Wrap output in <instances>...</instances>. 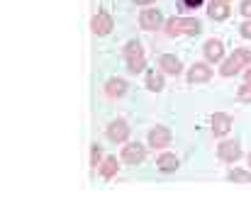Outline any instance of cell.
I'll list each match as a JSON object with an SVG mask.
<instances>
[{
  "label": "cell",
  "mask_w": 251,
  "mask_h": 219,
  "mask_svg": "<svg viewBox=\"0 0 251 219\" xmlns=\"http://www.w3.org/2000/svg\"><path fill=\"white\" fill-rule=\"evenodd\" d=\"M202 2H205V0H178L180 10H198Z\"/></svg>",
  "instance_id": "24"
},
{
  "label": "cell",
  "mask_w": 251,
  "mask_h": 219,
  "mask_svg": "<svg viewBox=\"0 0 251 219\" xmlns=\"http://www.w3.org/2000/svg\"><path fill=\"white\" fill-rule=\"evenodd\" d=\"M232 129V117L227 112H215L212 115V134L215 137H227Z\"/></svg>",
  "instance_id": "9"
},
{
  "label": "cell",
  "mask_w": 251,
  "mask_h": 219,
  "mask_svg": "<svg viewBox=\"0 0 251 219\" xmlns=\"http://www.w3.org/2000/svg\"><path fill=\"white\" fill-rule=\"evenodd\" d=\"M217 2H229V0H217Z\"/></svg>",
  "instance_id": "29"
},
{
  "label": "cell",
  "mask_w": 251,
  "mask_h": 219,
  "mask_svg": "<svg viewBox=\"0 0 251 219\" xmlns=\"http://www.w3.org/2000/svg\"><path fill=\"white\" fill-rule=\"evenodd\" d=\"M249 166H251V153H249Z\"/></svg>",
  "instance_id": "30"
},
{
  "label": "cell",
  "mask_w": 251,
  "mask_h": 219,
  "mask_svg": "<svg viewBox=\"0 0 251 219\" xmlns=\"http://www.w3.org/2000/svg\"><path fill=\"white\" fill-rule=\"evenodd\" d=\"M164 27H166V34L168 37H180V34H185V17H171L164 22Z\"/></svg>",
  "instance_id": "17"
},
{
  "label": "cell",
  "mask_w": 251,
  "mask_h": 219,
  "mask_svg": "<svg viewBox=\"0 0 251 219\" xmlns=\"http://www.w3.org/2000/svg\"><path fill=\"white\" fill-rule=\"evenodd\" d=\"M207 15H210V20H215V22L227 20V17H229V2H217V0H212Z\"/></svg>",
  "instance_id": "14"
},
{
  "label": "cell",
  "mask_w": 251,
  "mask_h": 219,
  "mask_svg": "<svg viewBox=\"0 0 251 219\" xmlns=\"http://www.w3.org/2000/svg\"><path fill=\"white\" fill-rule=\"evenodd\" d=\"M129 124L125 122V120H115V122H110V127H107V139L110 142H115V144H122V142H127L129 139Z\"/></svg>",
  "instance_id": "7"
},
{
  "label": "cell",
  "mask_w": 251,
  "mask_h": 219,
  "mask_svg": "<svg viewBox=\"0 0 251 219\" xmlns=\"http://www.w3.org/2000/svg\"><path fill=\"white\" fill-rule=\"evenodd\" d=\"M239 34H242L244 39H251V20H244V22H242V27H239Z\"/></svg>",
  "instance_id": "25"
},
{
  "label": "cell",
  "mask_w": 251,
  "mask_h": 219,
  "mask_svg": "<svg viewBox=\"0 0 251 219\" xmlns=\"http://www.w3.org/2000/svg\"><path fill=\"white\" fill-rule=\"evenodd\" d=\"M159 69L168 75H178V73L183 71V64H180V59L178 56H173V54H161L159 56Z\"/></svg>",
  "instance_id": "10"
},
{
  "label": "cell",
  "mask_w": 251,
  "mask_h": 219,
  "mask_svg": "<svg viewBox=\"0 0 251 219\" xmlns=\"http://www.w3.org/2000/svg\"><path fill=\"white\" fill-rule=\"evenodd\" d=\"M147 88L149 90H154V93H159V90H164V71H149L147 73Z\"/></svg>",
  "instance_id": "18"
},
{
  "label": "cell",
  "mask_w": 251,
  "mask_h": 219,
  "mask_svg": "<svg viewBox=\"0 0 251 219\" xmlns=\"http://www.w3.org/2000/svg\"><path fill=\"white\" fill-rule=\"evenodd\" d=\"M185 34L188 37H198L200 32H202V24H200V20L198 17H185Z\"/></svg>",
  "instance_id": "19"
},
{
  "label": "cell",
  "mask_w": 251,
  "mask_h": 219,
  "mask_svg": "<svg viewBox=\"0 0 251 219\" xmlns=\"http://www.w3.org/2000/svg\"><path fill=\"white\" fill-rule=\"evenodd\" d=\"M244 78H247V80H249V83H251V64H249V66H247V71H244Z\"/></svg>",
  "instance_id": "27"
},
{
  "label": "cell",
  "mask_w": 251,
  "mask_h": 219,
  "mask_svg": "<svg viewBox=\"0 0 251 219\" xmlns=\"http://www.w3.org/2000/svg\"><path fill=\"white\" fill-rule=\"evenodd\" d=\"M100 163H102V146L93 144L90 146V166H93V168H98Z\"/></svg>",
  "instance_id": "21"
},
{
  "label": "cell",
  "mask_w": 251,
  "mask_h": 219,
  "mask_svg": "<svg viewBox=\"0 0 251 219\" xmlns=\"http://www.w3.org/2000/svg\"><path fill=\"white\" fill-rule=\"evenodd\" d=\"M134 2H137V5H151L154 0H134Z\"/></svg>",
  "instance_id": "28"
},
{
  "label": "cell",
  "mask_w": 251,
  "mask_h": 219,
  "mask_svg": "<svg viewBox=\"0 0 251 219\" xmlns=\"http://www.w3.org/2000/svg\"><path fill=\"white\" fill-rule=\"evenodd\" d=\"M227 178L232 183H251V170H242V168H234L227 173Z\"/></svg>",
  "instance_id": "20"
},
{
  "label": "cell",
  "mask_w": 251,
  "mask_h": 219,
  "mask_svg": "<svg viewBox=\"0 0 251 219\" xmlns=\"http://www.w3.org/2000/svg\"><path fill=\"white\" fill-rule=\"evenodd\" d=\"M237 100L239 102H251V83L247 80L244 85H239V90H237Z\"/></svg>",
  "instance_id": "22"
},
{
  "label": "cell",
  "mask_w": 251,
  "mask_h": 219,
  "mask_svg": "<svg viewBox=\"0 0 251 219\" xmlns=\"http://www.w3.org/2000/svg\"><path fill=\"white\" fill-rule=\"evenodd\" d=\"M105 93H107V97H112V100L122 97V95L127 93V80H125V78H110V80L105 83Z\"/></svg>",
  "instance_id": "13"
},
{
  "label": "cell",
  "mask_w": 251,
  "mask_h": 219,
  "mask_svg": "<svg viewBox=\"0 0 251 219\" xmlns=\"http://www.w3.org/2000/svg\"><path fill=\"white\" fill-rule=\"evenodd\" d=\"M117 170H120V163H117V158H115V156H107V158L100 163V175H102L105 180L115 178V175H117Z\"/></svg>",
  "instance_id": "16"
},
{
  "label": "cell",
  "mask_w": 251,
  "mask_h": 219,
  "mask_svg": "<svg viewBox=\"0 0 251 219\" xmlns=\"http://www.w3.org/2000/svg\"><path fill=\"white\" fill-rule=\"evenodd\" d=\"M212 78V69H210V61H200V64H193L188 69V80L190 83H205Z\"/></svg>",
  "instance_id": "8"
},
{
  "label": "cell",
  "mask_w": 251,
  "mask_h": 219,
  "mask_svg": "<svg viewBox=\"0 0 251 219\" xmlns=\"http://www.w3.org/2000/svg\"><path fill=\"white\" fill-rule=\"evenodd\" d=\"M239 12H242L247 20H251V0H244V2L239 5Z\"/></svg>",
  "instance_id": "26"
},
{
  "label": "cell",
  "mask_w": 251,
  "mask_h": 219,
  "mask_svg": "<svg viewBox=\"0 0 251 219\" xmlns=\"http://www.w3.org/2000/svg\"><path fill=\"white\" fill-rule=\"evenodd\" d=\"M178 166H180V161H178V156L176 153H161L159 158H156V168L161 170V173H176L178 170Z\"/></svg>",
  "instance_id": "12"
},
{
  "label": "cell",
  "mask_w": 251,
  "mask_h": 219,
  "mask_svg": "<svg viewBox=\"0 0 251 219\" xmlns=\"http://www.w3.org/2000/svg\"><path fill=\"white\" fill-rule=\"evenodd\" d=\"M139 24H142V29H147V32L159 29V27L164 24V15H161V10H154V7L142 10V15H139Z\"/></svg>",
  "instance_id": "3"
},
{
  "label": "cell",
  "mask_w": 251,
  "mask_h": 219,
  "mask_svg": "<svg viewBox=\"0 0 251 219\" xmlns=\"http://www.w3.org/2000/svg\"><path fill=\"white\" fill-rule=\"evenodd\" d=\"M90 29H93V34H95V37H107V34L112 32V15H110V12H105V10H100V12L93 17Z\"/></svg>",
  "instance_id": "4"
},
{
  "label": "cell",
  "mask_w": 251,
  "mask_h": 219,
  "mask_svg": "<svg viewBox=\"0 0 251 219\" xmlns=\"http://www.w3.org/2000/svg\"><path fill=\"white\" fill-rule=\"evenodd\" d=\"M171 144V129L168 127H154L149 132V146L154 148H164V146Z\"/></svg>",
  "instance_id": "11"
},
{
  "label": "cell",
  "mask_w": 251,
  "mask_h": 219,
  "mask_svg": "<svg viewBox=\"0 0 251 219\" xmlns=\"http://www.w3.org/2000/svg\"><path fill=\"white\" fill-rule=\"evenodd\" d=\"M144 158H147V148L139 144V142H132V144H127L122 148V161L127 166H139Z\"/></svg>",
  "instance_id": "5"
},
{
  "label": "cell",
  "mask_w": 251,
  "mask_h": 219,
  "mask_svg": "<svg viewBox=\"0 0 251 219\" xmlns=\"http://www.w3.org/2000/svg\"><path fill=\"white\" fill-rule=\"evenodd\" d=\"M249 64H251V51L249 49H234V54H232L229 59L222 61L220 73H222L225 78H232V75H237V73L242 71L244 66H249Z\"/></svg>",
  "instance_id": "1"
},
{
  "label": "cell",
  "mask_w": 251,
  "mask_h": 219,
  "mask_svg": "<svg viewBox=\"0 0 251 219\" xmlns=\"http://www.w3.org/2000/svg\"><path fill=\"white\" fill-rule=\"evenodd\" d=\"M217 156H220V161H225V163H237V161L244 156V151H242V144H239V142H222V144L217 146Z\"/></svg>",
  "instance_id": "2"
},
{
  "label": "cell",
  "mask_w": 251,
  "mask_h": 219,
  "mask_svg": "<svg viewBox=\"0 0 251 219\" xmlns=\"http://www.w3.org/2000/svg\"><path fill=\"white\" fill-rule=\"evenodd\" d=\"M139 51H142V44L137 39H132V42L125 44V56H132V54H139Z\"/></svg>",
  "instance_id": "23"
},
{
  "label": "cell",
  "mask_w": 251,
  "mask_h": 219,
  "mask_svg": "<svg viewBox=\"0 0 251 219\" xmlns=\"http://www.w3.org/2000/svg\"><path fill=\"white\" fill-rule=\"evenodd\" d=\"M202 54H205V61L210 64H222L225 61V44L220 39H207L205 47H202Z\"/></svg>",
  "instance_id": "6"
},
{
  "label": "cell",
  "mask_w": 251,
  "mask_h": 219,
  "mask_svg": "<svg viewBox=\"0 0 251 219\" xmlns=\"http://www.w3.org/2000/svg\"><path fill=\"white\" fill-rule=\"evenodd\" d=\"M125 61H127V71L129 73H142L147 69V56H144V51H139V54H132V56H125Z\"/></svg>",
  "instance_id": "15"
}]
</instances>
